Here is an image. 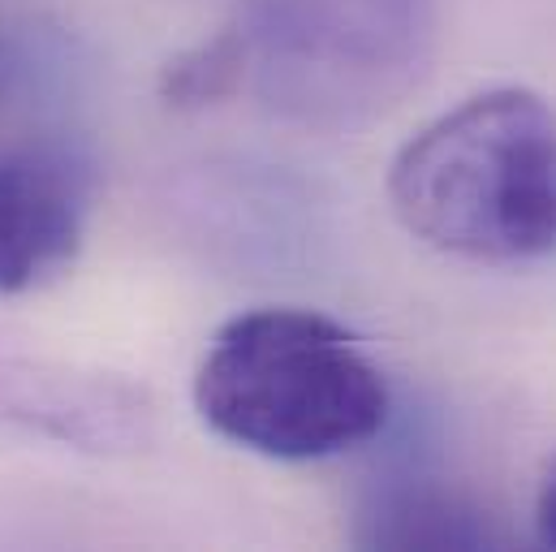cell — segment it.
Returning <instances> with one entry per match:
<instances>
[{"instance_id": "3", "label": "cell", "mask_w": 556, "mask_h": 552, "mask_svg": "<svg viewBox=\"0 0 556 552\" xmlns=\"http://www.w3.org/2000/svg\"><path fill=\"white\" fill-rule=\"evenodd\" d=\"M194 406L238 449L273 462H324L384 431L389 385L337 319L264 306L233 315L212 337Z\"/></svg>"}, {"instance_id": "4", "label": "cell", "mask_w": 556, "mask_h": 552, "mask_svg": "<svg viewBox=\"0 0 556 552\" xmlns=\"http://www.w3.org/2000/svg\"><path fill=\"white\" fill-rule=\"evenodd\" d=\"M91 212V164L61 142L0 155V293H30L78 260Z\"/></svg>"}, {"instance_id": "5", "label": "cell", "mask_w": 556, "mask_h": 552, "mask_svg": "<svg viewBox=\"0 0 556 552\" xmlns=\"http://www.w3.org/2000/svg\"><path fill=\"white\" fill-rule=\"evenodd\" d=\"M535 531H540V544L556 549V457L544 466V479L535 492Z\"/></svg>"}, {"instance_id": "1", "label": "cell", "mask_w": 556, "mask_h": 552, "mask_svg": "<svg viewBox=\"0 0 556 552\" xmlns=\"http://www.w3.org/2000/svg\"><path fill=\"white\" fill-rule=\"evenodd\" d=\"M389 208L422 247L470 264L556 251V109L492 87L427 122L389 164Z\"/></svg>"}, {"instance_id": "2", "label": "cell", "mask_w": 556, "mask_h": 552, "mask_svg": "<svg viewBox=\"0 0 556 552\" xmlns=\"http://www.w3.org/2000/svg\"><path fill=\"white\" fill-rule=\"evenodd\" d=\"M427 17L415 0H273L242 26L164 70L168 104H207L255 87L298 122H350L415 78Z\"/></svg>"}]
</instances>
